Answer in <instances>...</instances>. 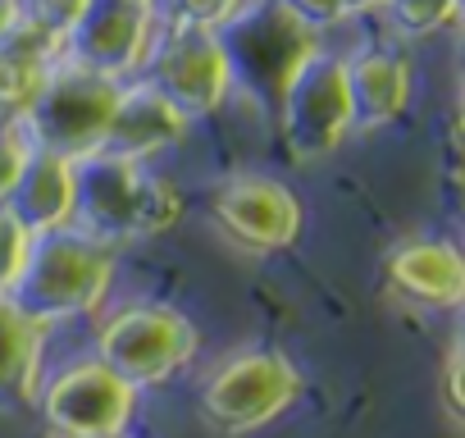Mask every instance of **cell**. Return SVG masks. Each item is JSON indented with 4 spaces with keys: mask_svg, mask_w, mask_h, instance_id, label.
<instances>
[{
    "mask_svg": "<svg viewBox=\"0 0 465 438\" xmlns=\"http://www.w3.org/2000/svg\"><path fill=\"white\" fill-rule=\"evenodd\" d=\"M114 279V252L92 243L78 229H55L33 238L28 265L19 274V284L5 293L15 302V311L24 320H33L37 329L60 324V320H78L92 315Z\"/></svg>",
    "mask_w": 465,
    "mask_h": 438,
    "instance_id": "6da1fadb",
    "label": "cell"
},
{
    "mask_svg": "<svg viewBox=\"0 0 465 438\" xmlns=\"http://www.w3.org/2000/svg\"><path fill=\"white\" fill-rule=\"evenodd\" d=\"M119 87L124 83L96 78V74L60 60L51 69V78L42 83V92L33 96L28 114L19 119L24 142L33 151H51V155H64V160H83V155L101 151Z\"/></svg>",
    "mask_w": 465,
    "mask_h": 438,
    "instance_id": "7a4b0ae2",
    "label": "cell"
},
{
    "mask_svg": "<svg viewBox=\"0 0 465 438\" xmlns=\"http://www.w3.org/2000/svg\"><path fill=\"white\" fill-rule=\"evenodd\" d=\"M201 347L196 324L173 306H124L96 333V361L128 388H155L187 370Z\"/></svg>",
    "mask_w": 465,
    "mask_h": 438,
    "instance_id": "3957f363",
    "label": "cell"
},
{
    "mask_svg": "<svg viewBox=\"0 0 465 438\" xmlns=\"http://www.w3.org/2000/svg\"><path fill=\"white\" fill-rule=\"evenodd\" d=\"M279 124H283V142L297 164L333 155L351 133L347 60H338L320 46L306 51L279 87Z\"/></svg>",
    "mask_w": 465,
    "mask_h": 438,
    "instance_id": "277c9868",
    "label": "cell"
},
{
    "mask_svg": "<svg viewBox=\"0 0 465 438\" xmlns=\"http://www.w3.org/2000/svg\"><path fill=\"white\" fill-rule=\"evenodd\" d=\"M142 65H146L142 83H151L183 119L214 114L228 101V92L238 87V69H232V51L223 33L192 28V24H173L164 42L146 51Z\"/></svg>",
    "mask_w": 465,
    "mask_h": 438,
    "instance_id": "5b68a950",
    "label": "cell"
},
{
    "mask_svg": "<svg viewBox=\"0 0 465 438\" xmlns=\"http://www.w3.org/2000/svg\"><path fill=\"white\" fill-rule=\"evenodd\" d=\"M302 393V374L283 352H238L201 383V415L219 433H252L279 420Z\"/></svg>",
    "mask_w": 465,
    "mask_h": 438,
    "instance_id": "8992f818",
    "label": "cell"
},
{
    "mask_svg": "<svg viewBox=\"0 0 465 438\" xmlns=\"http://www.w3.org/2000/svg\"><path fill=\"white\" fill-rule=\"evenodd\" d=\"M210 219L232 247L256 252V256L288 252L306 224L297 192L265 174H238V178L219 183L210 192Z\"/></svg>",
    "mask_w": 465,
    "mask_h": 438,
    "instance_id": "52a82bcc",
    "label": "cell"
},
{
    "mask_svg": "<svg viewBox=\"0 0 465 438\" xmlns=\"http://www.w3.org/2000/svg\"><path fill=\"white\" fill-rule=\"evenodd\" d=\"M142 201H146V169L105 151L74 160V224L101 247L137 243L142 238Z\"/></svg>",
    "mask_w": 465,
    "mask_h": 438,
    "instance_id": "ba28073f",
    "label": "cell"
},
{
    "mask_svg": "<svg viewBox=\"0 0 465 438\" xmlns=\"http://www.w3.org/2000/svg\"><path fill=\"white\" fill-rule=\"evenodd\" d=\"M137 406V388H128L114 370H105L96 356L60 370L42 388V415L60 438H96V433H124Z\"/></svg>",
    "mask_w": 465,
    "mask_h": 438,
    "instance_id": "9c48e42d",
    "label": "cell"
},
{
    "mask_svg": "<svg viewBox=\"0 0 465 438\" xmlns=\"http://www.w3.org/2000/svg\"><path fill=\"white\" fill-rule=\"evenodd\" d=\"M155 15L137 5H105L92 0V10L60 37V60L74 69H87L96 78L124 83L133 69H142L151 51Z\"/></svg>",
    "mask_w": 465,
    "mask_h": 438,
    "instance_id": "30bf717a",
    "label": "cell"
},
{
    "mask_svg": "<svg viewBox=\"0 0 465 438\" xmlns=\"http://www.w3.org/2000/svg\"><path fill=\"white\" fill-rule=\"evenodd\" d=\"M392 297L420 311H456L465 302V261L451 243L438 238H411L388 252L383 261Z\"/></svg>",
    "mask_w": 465,
    "mask_h": 438,
    "instance_id": "8fae6325",
    "label": "cell"
},
{
    "mask_svg": "<svg viewBox=\"0 0 465 438\" xmlns=\"http://www.w3.org/2000/svg\"><path fill=\"white\" fill-rule=\"evenodd\" d=\"M187 124L192 119H183L151 83H128V87H119V101H114V114L105 124L101 151L142 164V160L169 151L173 142H183Z\"/></svg>",
    "mask_w": 465,
    "mask_h": 438,
    "instance_id": "7c38bea8",
    "label": "cell"
},
{
    "mask_svg": "<svg viewBox=\"0 0 465 438\" xmlns=\"http://www.w3.org/2000/svg\"><path fill=\"white\" fill-rule=\"evenodd\" d=\"M0 210H10L33 238L69 229L74 224V160L51 155V151H28L19 183Z\"/></svg>",
    "mask_w": 465,
    "mask_h": 438,
    "instance_id": "4fadbf2b",
    "label": "cell"
},
{
    "mask_svg": "<svg viewBox=\"0 0 465 438\" xmlns=\"http://www.w3.org/2000/svg\"><path fill=\"white\" fill-rule=\"evenodd\" d=\"M351 133H379L411 105V65L392 51H361L347 60Z\"/></svg>",
    "mask_w": 465,
    "mask_h": 438,
    "instance_id": "5bb4252c",
    "label": "cell"
},
{
    "mask_svg": "<svg viewBox=\"0 0 465 438\" xmlns=\"http://www.w3.org/2000/svg\"><path fill=\"white\" fill-rule=\"evenodd\" d=\"M42 374V329L15 311V302L0 293V402L24 406L37 393Z\"/></svg>",
    "mask_w": 465,
    "mask_h": 438,
    "instance_id": "9a60e30c",
    "label": "cell"
},
{
    "mask_svg": "<svg viewBox=\"0 0 465 438\" xmlns=\"http://www.w3.org/2000/svg\"><path fill=\"white\" fill-rule=\"evenodd\" d=\"M388 19L401 37H433L460 19V0H388Z\"/></svg>",
    "mask_w": 465,
    "mask_h": 438,
    "instance_id": "2e32d148",
    "label": "cell"
},
{
    "mask_svg": "<svg viewBox=\"0 0 465 438\" xmlns=\"http://www.w3.org/2000/svg\"><path fill=\"white\" fill-rule=\"evenodd\" d=\"M183 219V196L169 178L146 174V201H142V238H155Z\"/></svg>",
    "mask_w": 465,
    "mask_h": 438,
    "instance_id": "e0dca14e",
    "label": "cell"
},
{
    "mask_svg": "<svg viewBox=\"0 0 465 438\" xmlns=\"http://www.w3.org/2000/svg\"><path fill=\"white\" fill-rule=\"evenodd\" d=\"M28 252H33V234L19 224L10 210H0V293H10L28 265Z\"/></svg>",
    "mask_w": 465,
    "mask_h": 438,
    "instance_id": "ac0fdd59",
    "label": "cell"
},
{
    "mask_svg": "<svg viewBox=\"0 0 465 438\" xmlns=\"http://www.w3.org/2000/svg\"><path fill=\"white\" fill-rule=\"evenodd\" d=\"M238 15H242V0H173V24H192L210 33L238 24Z\"/></svg>",
    "mask_w": 465,
    "mask_h": 438,
    "instance_id": "d6986e66",
    "label": "cell"
},
{
    "mask_svg": "<svg viewBox=\"0 0 465 438\" xmlns=\"http://www.w3.org/2000/svg\"><path fill=\"white\" fill-rule=\"evenodd\" d=\"M87 10H92V0H28V5H24V19H33V24H42L46 33L64 37Z\"/></svg>",
    "mask_w": 465,
    "mask_h": 438,
    "instance_id": "ffe728a7",
    "label": "cell"
},
{
    "mask_svg": "<svg viewBox=\"0 0 465 438\" xmlns=\"http://www.w3.org/2000/svg\"><path fill=\"white\" fill-rule=\"evenodd\" d=\"M274 5H279L288 19H297L306 33H320V28H333V24L347 19L342 0H274Z\"/></svg>",
    "mask_w": 465,
    "mask_h": 438,
    "instance_id": "44dd1931",
    "label": "cell"
},
{
    "mask_svg": "<svg viewBox=\"0 0 465 438\" xmlns=\"http://www.w3.org/2000/svg\"><path fill=\"white\" fill-rule=\"evenodd\" d=\"M28 142H24V133L19 128H0V205H5V196L15 192V183H19V169H24V160H28Z\"/></svg>",
    "mask_w": 465,
    "mask_h": 438,
    "instance_id": "7402d4cb",
    "label": "cell"
},
{
    "mask_svg": "<svg viewBox=\"0 0 465 438\" xmlns=\"http://www.w3.org/2000/svg\"><path fill=\"white\" fill-rule=\"evenodd\" d=\"M442 406H447L451 420L465 415V397H460V343H451L447 365H442Z\"/></svg>",
    "mask_w": 465,
    "mask_h": 438,
    "instance_id": "603a6c76",
    "label": "cell"
},
{
    "mask_svg": "<svg viewBox=\"0 0 465 438\" xmlns=\"http://www.w3.org/2000/svg\"><path fill=\"white\" fill-rule=\"evenodd\" d=\"M19 19H24V5H19V0H0V42H5V33H10Z\"/></svg>",
    "mask_w": 465,
    "mask_h": 438,
    "instance_id": "cb8c5ba5",
    "label": "cell"
},
{
    "mask_svg": "<svg viewBox=\"0 0 465 438\" xmlns=\"http://www.w3.org/2000/svg\"><path fill=\"white\" fill-rule=\"evenodd\" d=\"M342 10H347V19L351 15H379V10H388V0H342Z\"/></svg>",
    "mask_w": 465,
    "mask_h": 438,
    "instance_id": "d4e9b609",
    "label": "cell"
},
{
    "mask_svg": "<svg viewBox=\"0 0 465 438\" xmlns=\"http://www.w3.org/2000/svg\"><path fill=\"white\" fill-rule=\"evenodd\" d=\"M105 5H137V10H151L155 0H105Z\"/></svg>",
    "mask_w": 465,
    "mask_h": 438,
    "instance_id": "484cf974",
    "label": "cell"
},
{
    "mask_svg": "<svg viewBox=\"0 0 465 438\" xmlns=\"http://www.w3.org/2000/svg\"><path fill=\"white\" fill-rule=\"evenodd\" d=\"M96 438H124V433H96Z\"/></svg>",
    "mask_w": 465,
    "mask_h": 438,
    "instance_id": "4316f807",
    "label": "cell"
}]
</instances>
